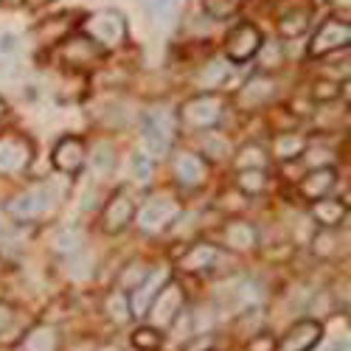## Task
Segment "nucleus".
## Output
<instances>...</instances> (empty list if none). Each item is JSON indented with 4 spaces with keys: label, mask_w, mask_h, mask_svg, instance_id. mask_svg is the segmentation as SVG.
<instances>
[{
    "label": "nucleus",
    "mask_w": 351,
    "mask_h": 351,
    "mask_svg": "<svg viewBox=\"0 0 351 351\" xmlns=\"http://www.w3.org/2000/svg\"><path fill=\"white\" fill-rule=\"evenodd\" d=\"M56 202H60V191H56V186L53 183H43L34 191H25V194H17L14 199H9L6 208L17 219H34L43 211H51Z\"/></svg>",
    "instance_id": "f257e3e1"
},
{
    "label": "nucleus",
    "mask_w": 351,
    "mask_h": 351,
    "mask_svg": "<svg viewBox=\"0 0 351 351\" xmlns=\"http://www.w3.org/2000/svg\"><path fill=\"white\" fill-rule=\"evenodd\" d=\"M84 28H87V40H93L99 45H119L124 40V17L112 9L96 12L84 23Z\"/></svg>",
    "instance_id": "f03ea898"
},
{
    "label": "nucleus",
    "mask_w": 351,
    "mask_h": 351,
    "mask_svg": "<svg viewBox=\"0 0 351 351\" xmlns=\"http://www.w3.org/2000/svg\"><path fill=\"white\" fill-rule=\"evenodd\" d=\"M169 110H152L143 115V141H146V149L152 155H166L169 146H171V119H166Z\"/></svg>",
    "instance_id": "7ed1b4c3"
},
{
    "label": "nucleus",
    "mask_w": 351,
    "mask_h": 351,
    "mask_svg": "<svg viewBox=\"0 0 351 351\" xmlns=\"http://www.w3.org/2000/svg\"><path fill=\"white\" fill-rule=\"evenodd\" d=\"M178 214H180V208H178V202H174L171 197H152L138 211V225L146 233H158V230L169 228L174 219H178Z\"/></svg>",
    "instance_id": "20e7f679"
},
{
    "label": "nucleus",
    "mask_w": 351,
    "mask_h": 351,
    "mask_svg": "<svg viewBox=\"0 0 351 351\" xmlns=\"http://www.w3.org/2000/svg\"><path fill=\"white\" fill-rule=\"evenodd\" d=\"M169 281V270L166 267H158L152 273H146V278L132 289V298H130V315L135 317H143L146 312H149L155 295L163 289V284Z\"/></svg>",
    "instance_id": "39448f33"
},
{
    "label": "nucleus",
    "mask_w": 351,
    "mask_h": 351,
    "mask_svg": "<svg viewBox=\"0 0 351 351\" xmlns=\"http://www.w3.org/2000/svg\"><path fill=\"white\" fill-rule=\"evenodd\" d=\"M180 309H183V289L174 284V281H166L163 289L155 295L152 306H149L152 320H155L158 326H169L171 320L180 315Z\"/></svg>",
    "instance_id": "423d86ee"
},
{
    "label": "nucleus",
    "mask_w": 351,
    "mask_h": 351,
    "mask_svg": "<svg viewBox=\"0 0 351 351\" xmlns=\"http://www.w3.org/2000/svg\"><path fill=\"white\" fill-rule=\"evenodd\" d=\"M222 119V101L217 96H197L183 104V121L191 127H214Z\"/></svg>",
    "instance_id": "0eeeda50"
},
{
    "label": "nucleus",
    "mask_w": 351,
    "mask_h": 351,
    "mask_svg": "<svg viewBox=\"0 0 351 351\" xmlns=\"http://www.w3.org/2000/svg\"><path fill=\"white\" fill-rule=\"evenodd\" d=\"M348 23H340V20H326L324 25L317 28V34L312 40V53L315 56H324L329 51H337L340 45H348Z\"/></svg>",
    "instance_id": "6e6552de"
},
{
    "label": "nucleus",
    "mask_w": 351,
    "mask_h": 351,
    "mask_svg": "<svg viewBox=\"0 0 351 351\" xmlns=\"http://www.w3.org/2000/svg\"><path fill=\"white\" fill-rule=\"evenodd\" d=\"M258 45H261V37H258L256 28L253 25H239L237 32L228 37L225 51H228V56L233 62H245V60H250V56L258 51Z\"/></svg>",
    "instance_id": "1a4fd4ad"
},
{
    "label": "nucleus",
    "mask_w": 351,
    "mask_h": 351,
    "mask_svg": "<svg viewBox=\"0 0 351 351\" xmlns=\"http://www.w3.org/2000/svg\"><path fill=\"white\" fill-rule=\"evenodd\" d=\"M320 335H324V329H320L317 320H301L287 332L278 351H309L320 340Z\"/></svg>",
    "instance_id": "9d476101"
},
{
    "label": "nucleus",
    "mask_w": 351,
    "mask_h": 351,
    "mask_svg": "<svg viewBox=\"0 0 351 351\" xmlns=\"http://www.w3.org/2000/svg\"><path fill=\"white\" fill-rule=\"evenodd\" d=\"M32 160V146H28L23 138H3L0 141V171H20Z\"/></svg>",
    "instance_id": "9b49d317"
},
{
    "label": "nucleus",
    "mask_w": 351,
    "mask_h": 351,
    "mask_svg": "<svg viewBox=\"0 0 351 351\" xmlns=\"http://www.w3.org/2000/svg\"><path fill=\"white\" fill-rule=\"evenodd\" d=\"M132 214H135L132 199H130L127 194H115V197L110 199L107 211H104V230H107V233H119V230H124L127 222L132 219Z\"/></svg>",
    "instance_id": "f8f14e48"
},
{
    "label": "nucleus",
    "mask_w": 351,
    "mask_h": 351,
    "mask_svg": "<svg viewBox=\"0 0 351 351\" xmlns=\"http://www.w3.org/2000/svg\"><path fill=\"white\" fill-rule=\"evenodd\" d=\"M273 96H276V82H273V79H267V76H253V79L242 87V93H239V104L253 110V107L267 104Z\"/></svg>",
    "instance_id": "ddd939ff"
},
{
    "label": "nucleus",
    "mask_w": 351,
    "mask_h": 351,
    "mask_svg": "<svg viewBox=\"0 0 351 351\" xmlns=\"http://www.w3.org/2000/svg\"><path fill=\"white\" fill-rule=\"evenodd\" d=\"M82 163H84V146H82V141H76V138L60 141V146L53 149V166L60 171L73 174V171L82 169Z\"/></svg>",
    "instance_id": "4468645a"
},
{
    "label": "nucleus",
    "mask_w": 351,
    "mask_h": 351,
    "mask_svg": "<svg viewBox=\"0 0 351 351\" xmlns=\"http://www.w3.org/2000/svg\"><path fill=\"white\" fill-rule=\"evenodd\" d=\"M174 171H178V180L183 186H197L206 178V163L194 152H180L178 160H174Z\"/></svg>",
    "instance_id": "2eb2a0df"
},
{
    "label": "nucleus",
    "mask_w": 351,
    "mask_h": 351,
    "mask_svg": "<svg viewBox=\"0 0 351 351\" xmlns=\"http://www.w3.org/2000/svg\"><path fill=\"white\" fill-rule=\"evenodd\" d=\"M225 245L230 250H239V253L256 247V228L250 222H242V219L228 222V228H225Z\"/></svg>",
    "instance_id": "dca6fc26"
},
{
    "label": "nucleus",
    "mask_w": 351,
    "mask_h": 351,
    "mask_svg": "<svg viewBox=\"0 0 351 351\" xmlns=\"http://www.w3.org/2000/svg\"><path fill=\"white\" fill-rule=\"evenodd\" d=\"M99 56V45L87 37H73L65 48V62L71 68H79V65H90L93 60Z\"/></svg>",
    "instance_id": "f3484780"
},
{
    "label": "nucleus",
    "mask_w": 351,
    "mask_h": 351,
    "mask_svg": "<svg viewBox=\"0 0 351 351\" xmlns=\"http://www.w3.org/2000/svg\"><path fill=\"white\" fill-rule=\"evenodd\" d=\"M219 298L228 306H250L258 298V289L250 281H233V284H228V287L219 289Z\"/></svg>",
    "instance_id": "a211bd4d"
},
{
    "label": "nucleus",
    "mask_w": 351,
    "mask_h": 351,
    "mask_svg": "<svg viewBox=\"0 0 351 351\" xmlns=\"http://www.w3.org/2000/svg\"><path fill=\"white\" fill-rule=\"evenodd\" d=\"M335 180H337V178H335L332 169H317V171H312V174H306V178H304L301 191H304L306 197H312V199H320V197H326V194L332 191Z\"/></svg>",
    "instance_id": "6ab92c4d"
},
{
    "label": "nucleus",
    "mask_w": 351,
    "mask_h": 351,
    "mask_svg": "<svg viewBox=\"0 0 351 351\" xmlns=\"http://www.w3.org/2000/svg\"><path fill=\"white\" fill-rule=\"evenodd\" d=\"M56 346H60V335L53 326H37L23 340V351H56Z\"/></svg>",
    "instance_id": "aec40b11"
},
{
    "label": "nucleus",
    "mask_w": 351,
    "mask_h": 351,
    "mask_svg": "<svg viewBox=\"0 0 351 351\" xmlns=\"http://www.w3.org/2000/svg\"><path fill=\"white\" fill-rule=\"evenodd\" d=\"M217 247L214 245H197V247H191L189 253H186V258L180 261L183 265V270H189V273H199V270H206V267H211L214 261H217Z\"/></svg>",
    "instance_id": "412c9836"
},
{
    "label": "nucleus",
    "mask_w": 351,
    "mask_h": 351,
    "mask_svg": "<svg viewBox=\"0 0 351 351\" xmlns=\"http://www.w3.org/2000/svg\"><path fill=\"white\" fill-rule=\"evenodd\" d=\"M312 214H315L317 222H324V225H337L346 217V206L337 199H317Z\"/></svg>",
    "instance_id": "4be33fe9"
},
{
    "label": "nucleus",
    "mask_w": 351,
    "mask_h": 351,
    "mask_svg": "<svg viewBox=\"0 0 351 351\" xmlns=\"http://www.w3.org/2000/svg\"><path fill=\"white\" fill-rule=\"evenodd\" d=\"M90 166H93V171L99 174V178H107V174L115 169V149L110 143H99L96 146L93 155H90Z\"/></svg>",
    "instance_id": "5701e85b"
},
{
    "label": "nucleus",
    "mask_w": 351,
    "mask_h": 351,
    "mask_svg": "<svg viewBox=\"0 0 351 351\" xmlns=\"http://www.w3.org/2000/svg\"><path fill=\"white\" fill-rule=\"evenodd\" d=\"M273 152H276V158L289 160V158H295V155H301V152H304V141H301L295 132L278 135V138H276V143H273Z\"/></svg>",
    "instance_id": "b1692460"
},
{
    "label": "nucleus",
    "mask_w": 351,
    "mask_h": 351,
    "mask_svg": "<svg viewBox=\"0 0 351 351\" xmlns=\"http://www.w3.org/2000/svg\"><path fill=\"white\" fill-rule=\"evenodd\" d=\"M228 76H230V65L225 60H211L206 68H202V73H199V84L202 87H217Z\"/></svg>",
    "instance_id": "393cba45"
},
{
    "label": "nucleus",
    "mask_w": 351,
    "mask_h": 351,
    "mask_svg": "<svg viewBox=\"0 0 351 351\" xmlns=\"http://www.w3.org/2000/svg\"><path fill=\"white\" fill-rule=\"evenodd\" d=\"M265 163H267V152L261 149V146H256V143H250V146H245V149L239 152V158H237V166L242 169V171H247V169H265Z\"/></svg>",
    "instance_id": "a878e982"
},
{
    "label": "nucleus",
    "mask_w": 351,
    "mask_h": 351,
    "mask_svg": "<svg viewBox=\"0 0 351 351\" xmlns=\"http://www.w3.org/2000/svg\"><path fill=\"white\" fill-rule=\"evenodd\" d=\"M84 245V237H82V230H76V228H65V230H60L56 233V239H53V247L60 250V253H79V247Z\"/></svg>",
    "instance_id": "bb28decb"
},
{
    "label": "nucleus",
    "mask_w": 351,
    "mask_h": 351,
    "mask_svg": "<svg viewBox=\"0 0 351 351\" xmlns=\"http://www.w3.org/2000/svg\"><path fill=\"white\" fill-rule=\"evenodd\" d=\"M239 186H242V191L258 194V191H265L267 178H265V171H258V169H247V171H242V174H239Z\"/></svg>",
    "instance_id": "cd10ccee"
},
{
    "label": "nucleus",
    "mask_w": 351,
    "mask_h": 351,
    "mask_svg": "<svg viewBox=\"0 0 351 351\" xmlns=\"http://www.w3.org/2000/svg\"><path fill=\"white\" fill-rule=\"evenodd\" d=\"M107 315L115 320V324H124V320L130 317V304H127V298L121 295V292H112V295L107 298Z\"/></svg>",
    "instance_id": "c85d7f7f"
},
{
    "label": "nucleus",
    "mask_w": 351,
    "mask_h": 351,
    "mask_svg": "<svg viewBox=\"0 0 351 351\" xmlns=\"http://www.w3.org/2000/svg\"><path fill=\"white\" fill-rule=\"evenodd\" d=\"M132 346L138 351H158L160 348V332H155V329H138L132 335Z\"/></svg>",
    "instance_id": "c756f323"
},
{
    "label": "nucleus",
    "mask_w": 351,
    "mask_h": 351,
    "mask_svg": "<svg viewBox=\"0 0 351 351\" xmlns=\"http://www.w3.org/2000/svg\"><path fill=\"white\" fill-rule=\"evenodd\" d=\"M306 23H309V14H306V12H289V14H284V20H281V32H284L287 37L301 34L304 28H306Z\"/></svg>",
    "instance_id": "7c9ffc66"
},
{
    "label": "nucleus",
    "mask_w": 351,
    "mask_h": 351,
    "mask_svg": "<svg viewBox=\"0 0 351 351\" xmlns=\"http://www.w3.org/2000/svg\"><path fill=\"white\" fill-rule=\"evenodd\" d=\"M90 256H84V253H71V258H68V273L73 276V278H87L90 276Z\"/></svg>",
    "instance_id": "2f4dec72"
},
{
    "label": "nucleus",
    "mask_w": 351,
    "mask_h": 351,
    "mask_svg": "<svg viewBox=\"0 0 351 351\" xmlns=\"http://www.w3.org/2000/svg\"><path fill=\"white\" fill-rule=\"evenodd\" d=\"M130 169H132V178L141 180V183H146L152 178V166H149V160H146V155H141V152H135L130 158Z\"/></svg>",
    "instance_id": "473e14b6"
},
{
    "label": "nucleus",
    "mask_w": 351,
    "mask_h": 351,
    "mask_svg": "<svg viewBox=\"0 0 351 351\" xmlns=\"http://www.w3.org/2000/svg\"><path fill=\"white\" fill-rule=\"evenodd\" d=\"M202 149H206L208 158L219 160V158L228 155V141H225V138H217V135H208L206 141H202Z\"/></svg>",
    "instance_id": "72a5a7b5"
},
{
    "label": "nucleus",
    "mask_w": 351,
    "mask_h": 351,
    "mask_svg": "<svg viewBox=\"0 0 351 351\" xmlns=\"http://www.w3.org/2000/svg\"><path fill=\"white\" fill-rule=\"evenodd\" d=\"M335 250H337L335 233H317V239H315V253H317V256H335Z\"/></svg>",
    "instance_id": "f704fd0d"
},
{
    "label": "nucleus",
    "mask_w": 351,
    "mask_h": 351,
    "mask_svg": "<svg viewBox=\"0 0 351 351\" xmlns=\"http://www.w3.org/2000/svg\"><path fill=\"white\" fill-rule=\"evenodd\" d=\"M202 6L211 17H228L233 12V0H202Z\"/></svg>",
    "instance_id": "c9c22d12"
},
{
    "label": "nucleus",
    "mask_w": 351,
    "mask_h": 351,
    "mask_svg": "<svg viewBox=\"0 0 351 351\" xmlns=\"http://www.w3.org/2000/svg\"><path fill=\"white\" fill-rule=\"evenodd\" d=\"M143 278H146V267H143V265H138V261H132V265L121 273V281H124L127 287H138Z\"/></svg>",
    "instance_id": "e433bc0d"
},
{
    "label": "nucleus",
    "mask_w": 351,
    "mask_h": 351,
    "mask_svg": "<svg viewBox=\"0 0 351 351\" xmlns=\"http://www.w3.org/2000/svg\"><path fill=\"white\" fill-rule=\"evenodd\" d=\"M261 65H265V68L281 65V48H278V45H267L265 53H261Z\"/></svg>",
    "instance_id": "4c0bfd02"
},
{
    "label": "nucleus",
    "mask_w": 351,
    "mask_h": 351,
    "mask_svg": "<svg viewBox=\"0 0 351 351\" xmlns=\"http://www.w3.org/2000/svg\"><path fill=\"white\" fill-rule=\"evenodd\" d=\"M171 324H174V335H178V337H183V335H191V332H194V329H191V315H189V312L178 315V317L171 320Z\"/></svg>",
    "instance_id": "58836bf2"
},
{
    "label": "nucleus",
    "mask_w": 351,
    "mask_h": 351,
    "mask_svg": "<svg viewBox=\"0 0 351 351\" xmlns=\"http://www.w3.org/2000/svg\"><path fill=\"white\" fill-rule=\"evenodd\" d=\"M14 51H17V37H14L12 32L0 34V53H3V56H12Z\"/></svg>",
    "instance_id": "ea45409f"
},
{
    "label": "nucleus",
    "mask_w": 351,
    "mask_h": 351,
    "mask_svg": "<svg viewBox=\"0 0 351 351\" xmlns=\"http://www.w3.org/2000/svg\"><path fill=\"white\" fill-rule=\"evenodd\" d=\"M273 348H276V343H273V337H267V335L250 340V346H247V351H273Z\"/></svg>",
    "instance_id": "a19ab883"
},
{
    "label": "nucleus",
    "mask_w": 351,
    "mask_h": 351,
    "mask_svg": "<svg viewBox=\"0 0 351 351\" xmlns=\"http://www.w3.org/2000/svg\"><path fill=\"white\" fill-rule=\"evenodd\" d=\"M96 199H99V197H96V191H93V189H87V191H84V197H82V208H84V211H90V208L96 206Z\"/></svg>",
    "instance_id": "79ce46f5"
},
{
    "label": "nucleus",
    "mask_w": 351,
    "mask_h": 351,
    "mask_svg": "<svg viewBox=\"0 0 351 351\" xmlns=\"http://www.w3.org/2000/svg\"><path fill=\"white\" fill-rule=\"evenodd\" d=\"M309 160H312V166H317V160H332V152H329V149H320V152L312 149V152H309Z\"/></svg>",
    "instance_id": "37998d69"
},
{
    "label": "nucleus",
    "mask_w": 351,
    "mask_h": 351,
    "mask_svg": "<svg viewBox=\"0 0 351 351\" xmlns=\"http://www.w3.org/2000/svg\"><path fill=\"white\" fill-rule=\"evenodd\" d=\"M9 320H12V309L0 304V332H3V329L9 326Z\"/></svg>",
    "instance_id": "c03bdc74"
},
{
    "label": "nucleus",
    "mask_w": 351,
    "mask_h": 351,
    "mask_svg": "<svg viewBox=\"0 0 351 351\" xmlns=\"http://www.w3.org/2000/svg\"><path fill=\"white\" fill-rule=\"evenodd\" d=\"M0 3H3V6H23L25 0H0Z\"/></svg>",
    "instance_id": "a18cd8bd"
},
{
    "label": "nucleus",
    "mask_w": 351,
    "mask_h": 351,
    "mask_svg": "<svg viewBox=\"0 0 351 351\" xmlns=\"http://www.w3.org/2000/svg\"><path fill=\"white\" fill-rule=\"evenodd\" d=\"M335 351H348V340H343V343H335Z\"/></svg>",
    "instance_id": "49530a36"
},
{
    "label": "nucleus",
    "mask_w": 351,
    "mask_h": 351,
    "mask_svg": "<svg viewBox=\"0 0 351 351\" xmlns=\"http://www.w3.org/2000/svg\"><path fill=\"white\" fill-rule=\"evenodd\" d=\"M332 3H340L343 9H348V0H332Z\"/></svg>",
    "instance_id": "de8ad7c7"
},
{
    "label": "nucleus",
    "mask_w": 351,
    "mask_h": 351,
    "mask_svg": "<svg viewBox=\"0 0 351 351\" xmlns=\"http://www.w3.org/2000/svg\"><path fill=\"white\" fill-rule=\"evenodd\" d=\"M169 3V0H155V6H166Z\"/></svg>",
    "instance_id": "09e8293b"
},
{
    "label": "nucleus",
    "mask_w": 351,
    "mask_h": 351,
    "mask_svg": "<svg viewBox=\"0 0 351 351\" xmlns=\"http://www.w3.org/2000/svg\"><path fill=\"white\" fill-rule=\"evenodd\" d=\"M99 351H119V348H112V346H104V348H99Z\"/></svg>",
    "instance_id": "8fccbe9b"
},
{
    "label": "nucleus",
    "mask_w": 351,
    "mask_h": 351,
    "mask_svg": "<svg viewBox=\"0 0 351 351\" xmlns=\"http://www.w3.org/2000/svg\"><path fill=\"white\" fill-rule=\"evenodd\" d=\"M32 3H34V6H40V3H43V0H32Z\"/></svg>",
    "instance_id": "3c124183"
},
{
    "label": "nucleus",
    "mask_w": 351,
    "mask_h": 351,
    "mask_svg": "<svg viewBox=\"0 0 351 351\" xmlns=\"http://www.w3.org/2000/svg\"><path fill=\"white\" fill-rule=\"evenodd\" d=\"M0 115H3V101H0Z\"/></svg>",
    "instance_id": "603ef678"
}]
</instances>
